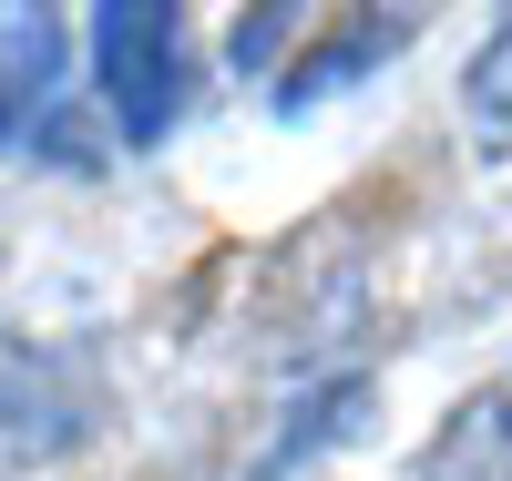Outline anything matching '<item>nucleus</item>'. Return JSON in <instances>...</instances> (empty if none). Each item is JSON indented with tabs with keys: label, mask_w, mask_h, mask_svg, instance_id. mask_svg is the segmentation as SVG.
<instances>
[{
	"label": "nucleus",
	"mask_w": 512,
	"mask_h": 481,
	"mask_svg": "<svg viewBox=\"0 0 512 481\" xmlns=\"http://www.w3.org/2000/svg\"><path fill=\"white\" fill-rule=\"evenodd\" d=\"M431 481H512V389H492V400H472L451 430H441V461Z\"/></svg>",
	"instance_id": "3"
},
{
	"label": "nucleus",
	"mask_w": 512,
	"mask_h": 481,
	"mask_svg": "<svg viewBox=\"0 0 512 481\" xmlns=\"http://www.w3.org/2000/svg\"><path fill=\"white\" fill-rule=\"evenodd\" d=\"M82 31H93V72H103L113 123L134 144L175 134V113H185V21L164 0H103Z\"/></svg>",
	"instance_id": "1"
},
{
	"label": "nucleus",
	"mask_w": 512,
	"mask_h": 481,
	"mask_svg": "<svg viewBox=\"0 0 512 481\" xmlns=\"http://www.w3.org/2000/svg\"><path fill=\"white\" fill-rule=\"evenodd\" d=\"M72 400L52 379H31V369H0V481H31V471H52L72 461Z\"/></svg>",
	"instance_id": "2"
},
{
	"label": "nucleus",
	"mask_w": 512,
	"mask_h": 481,
	"mask_svg": "<svg viewBox=\"0 0 512 481\" xmlns=\"http://www.w3.org/2000/svg\"><path fill=\"white\" fill-rule=\"evenodd\" d=\"M461 113H472V134L492 154H512V21L472 52V72H461Z\"/></svg>",
	"instance_id": "5"
},
{
	"label": "nucleus",
	"mask_w": 512,
	"mask_h": 481,
	"mask_svg": "<svg viewBox=\"0 0 512 481\" xmlns=\"http://www.w3.org/2000/svg\"><path fill=\"white\" fill-rule=\"evenodd\" d=\"M11 113H21V93H11V72H0V134H11Z\"/></svg>",
	"instance_id": "6"
},
{
	"label": "nucleus",
	"mask_w": 512,
	"mask_h": 481,
	"mask_svg": "<svg viewBox=\"0 0 512 481\" xmlns=\"http://www.w3.org/2000/svg\"><path fill=\"white\" fill-rule=\"evenodd\" d=\"M400 41H410V21H359L349 41H338V52H318V62H297V72L277 82V103L297 113V103H318V93H338V82H349V72H369V62H390Z\"/></svg>",
	"instance_id": "4"
}]
</instances>
